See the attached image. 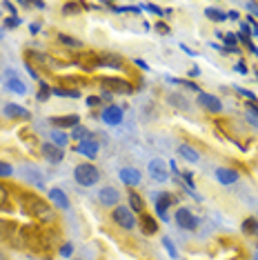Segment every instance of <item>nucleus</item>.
I'll return each mask as SVG.
<instances>
[{"instance_id":"16","label":"nucleus","mask_w":258,"mask_h":260,"mask_svg":"<svg viewBox=\"0 0 258 260\" xmlns=\"http://www.w3.org/2000/svg\"><path fill=\"white\" fill-rule=\"evenodd\" d=\"M49 200L58 207V209H64V211L69 209V198H67V193H64L62 189H58V187L49 189Z\"/></svg>"},{"instance_id":"6","label":"nucleus","mask_w":258,"mask_h":260,"mask_svg":"<svg viewBox=\"0 0 258 260\" xmlns=\"http://www.w3.org/2000/svg\"><path fill=\"white\" fill-rule=\"evenodd\" d=\"M149 176L154 178L156 182H167L169 178V169H167V165L165 160H160V158H154V160L149 162Z\"/></svg>"},{"instance_id":"57","label":"nucleus","mask_w":258,"mask_h":260,"mask_svg":"<svg viewBox=\"0 0 258 260\" xmlns=\"http://www.w3.org/2000/svg\"><path fill=\"white\" fill-rule=\"evenodd\" d=\"M254 260H258V251H256V253H254Z\"/></svg>"},{"instance_id":"12","label":"nucleus","mask_w":258,"mask_h":260,"mask_svg":"<svg viewBox=\"0 0 258 260\" xmlns=\"http://www.w3.org/2000/svg\"><path fill=\"white\" fill-rule=\"evenodd\" d=\"M5 87H7L9 91L18 93V96H25V93H27V85L20 78H16V74L11 72V69L7 72V78H5Z\"/></svg>"},{"instance_id":"24","label":"nucleus","mask_w":258,"mask_h":260,"mask_svg":"<svg viewBox=\"0 0 258 260\" xmlns=\"http://www.w3.org/2000/svg\"><path fill=\"white\" fill-rule=\"evenodd\" d=\"M91 138V132L87 127H83V125H78V127H74V132H72V140H89Z\"/></svg>"},{"instance_id":"43","label":"nucleus","mask_w":258,"mask_h":260,"mask_svg":"<svg viewBox=\"0 0 258 260\" xmlns=\"http://www.w3.org/2000/svg\"><path fill=\"white\" fill-rule=\"evenodd\" d=\"M234 69H236V72H238L240 76H245V74H247V67H245V62H243V60H240V62H238Z\"/></svg>"},{"instance_id":"3","label":"nucleus","mask_w":258,"mask_h":260,"mask_svg":"<svg viewBox=\"0 0 258 260\" xmlns=\"http://www.w3.org/2000/svg\"><path fill=\"white\" fill-rule=\"evenodd\" d=\"M111 218H114V222L118 224V227H122V229H134V224H136L134 211L129 209V207H116Z\"/></svg>"},{"instance_id":"9","label":"nucleus","mask_w":258,"mask_h":260,"mask_svg":"<svg viewBox=\"0 0 258 260\" xmlns=\"http://www.w3.org/2000/svg\"><path fill=\"white\" fill-rule=\"evenodd\" d=\"M5 116L11 118V120H29V118H31V114H29L22 105H16V103L5 105Z\"/></svg>"},{"instance_id":"20","label":"nucleus","mask_w":258,"mask_h":260,"mask_svg":"<svg viewBox=\"0 0 258 260\" xmlns=\"http://www.w3.org/2000/svg\"><path fill=\"white\" fill-rule=\"evenodd\" d=\"M140 227H143V234H147V236H154L158 232V222L154 220L151 216H140Z\"/></svg>"},{"instance_id":"37","label":"nucleus","mask_w":258,"mask_h":260,"mask_svg":"<svg viewBox=\"0 0 258 260\" xmlns=\"http://www.w3.org/2000/svg\"><path fill=\"white\" fill-rule=\"evenodd\" d=\"M236 91L240 93V96L249 98V103H256V93H251V91H247V89H240V87H236Z\"/></svg>"},{"instance_id":"21","label":"nucleus","mask_w":258,"mask_h":260,"mask_svg":"<svg viewBox=\"0 0 258 260\" xmlns=\"http://www.w3.org/2000/svg\"><path fill=\"white\" fill-rule=\"evenodd\" d=\"M178 153L185 158V160H189V162H198V158H201V156H198V151L194 149V147H189V145H180Z\"/></svg>"},{"instance_id":"50","label":"nucleus","mask_w":258,"mask_h":260,"mask_svg":"<svg viewBox=\"0 0 258 260\" xmlns=\"http://www.w3.org/2000/svg\"><path fill=\"white\" fill-rule=\"evenodd\" d=\"M29 31H31V34H38V31H40V25H38V22H34V25H29Z\"/></svg>"},{"instance_id":"23","label":"nucleus","mask_w":258,"mask_h":260,"mask_svg":"<svg viewBox=\"0 0 258 260\" xmlns=\"http://www.w3.org/2000/svg\"><path fill=\"white\" fill-rule=\"evenodd\" d=\"M51 140H54L56 147H60V149H62V147L69 143V136L64 134L62 129H54V132H51Z\"/></svg>"},{"instance_id":"52","label":"nucleus","mask_w":258,"mask_h":260,"mask_svg":"<svg viewBox=\"0 0 258 260\" xmlns=\"http://www.w3.org/2000/svg\"><path fill=\"white\" fill-rule=\"evenodd\" d=\"M103 98H105V100H111V98H114V93L107 91V89H103Z\"/></svg>"},{"instance_id":"56","label":"nucleus","mask_w":258,"mask_h":260,"mask_svg":"<svg viewBox=\"0 0 258 260\" xmlns=\"http://www.w3.org/2000/svg\"><path fill=\"white\" fill-rule=\"evenodd\" d=\"M251 54H254V56H258V47H254V49H251Z\"/></svg>"},{"instance_id":"33","label":"nucleus","mask_w":258,"mask_h":260,"mask_svg":"<svg viewBox=\"0 0 258 260\" xmlns=\"http://www.w3.org/2000/svg\"><path fill=\"white\" fill-rule=\"evenodd\" d=\"M169 103H176V107H183V109H189V103H187L185 98H180L178 93H172L169 96Z\"/></svg>"},{"instance_id":"14","label":"nucleus","mask_w":258,"mask_h":260,"mask_svg":"<svg viewBox=\"0 0 258 260\" xmlns=\"http://www.w3.org/2000/svg\"><path fill=\"white\" fill-rule=\"evenodd\" d=\"M49 122L54 125L56 129H64V127H78L80 125V118L76 114H69V116H54L49 118Z\"/></svg>"},{"instance_id":"10","label":"nucleus","mask_w":258,"mask_h":260,"mask_svg":"<svg viewBox=\"0 0 258 260\" xmlns=\"http://www.w3.org/2000/svg\"><path fill=\"white\" fill-rule=\"evenodd\" d=\"M103 85L107 87V91H111V93H132V85L122 78H105Z\"/></svg>"},{"instance_id":"36","label":"nucleus","mask_w":258,"mask_h":260,"mask_svg":"<svg viewBox=\"0 0 258 260\" xmlns=\"http://www.w3.org/2000/svg\"><path fill=\"white\" fill-rule=\"evenodd\" d=\"M7 198H9V189L0 182V209L5 207V203H7Z\"/></svg>"},{"instance_id":"34","label":"nucleus","mask_w":258,"mask_h":260,"mask_svg":"<svg viewBox=\"0 0 258 260\" xmlns=\"http://www.w3.org/2000/svg\"><path fill=\"white\" fill-rule=\"evenodd\" d=\"M58 40L64 45H69V47H80V40H76V38H69V36H64V34H58Z\"/></svg>"},{"instance_id":"32","label":"nucleus","mask_w":258,"mask_h":260,"mask_svg":"<svg viewBox=\"0 0 258 260\" xmlns=\"http://www.w3.org/2000/svg\"><path fill=\"white\" fill-rule=\"evenodd\" d=\"M163 247H165L167 253H169V256H172V258H178V251H176V247H174L172 238H167V236H165V238H163Z\"/></svg>"},{"instance_id":"53","label":"nucleus","mask_w":258,"mask_h":260,"mask_svg":"<svg viewBox=\"0 0 258 260\" xmlns=\"http://www.w3.org/2000/svg\"><path fill=\"white\" fill-rule=\"evenodd\" d=\"M227 18H230V20H238V11H230V14H227Z\"/></svg>"},{"instance_id":"54","label":"nucleus","mask_w":258,"mask_h":260,"mask_svg":"<svg viewBox=\"0 0 258 260\" xmlns=\"http://www.w3.org/2000/svg\"><path fill=\"white\" fill-rule=\"evenodd\" d=\"M198 74H201V69H198V67H191V72H189V76H191V78H196Z\"/></svg>"},{"instance_id":"26","label":"nucleus","mask_w":258,"mask_h":260,"mask_svg":"<svg viewBox=\"0 0 258 260\" xmlns=\"http://www.w3.org/2000/svg\"><path fill=\"white\" fill-rule=\"evenodd\" d=\"M98 64H103V67H114V69H120L122 67V60H120V58L118 56H103L101 58V62H98Z\"/></svg>"},{"instance_id":"13","label":"nucleus","mask_w":258,"mask_h":260,"mask_svg":"<svg viewBox=\"0 0 258 260\" xmlns=\"http://www.w3.org/2000/svg\"><path fill=\"white\" fill-rule=\"evenodd\" d=\"M40 151H43V156L47 158L49 162H62V158H64V153H62V149L60 147H56L54 143H45L43 147H40Z\"/></svg>"},{"instance_id":"29","label":"nucleus","mask_w":258,"mask_h":260,"mask_svg":"<svg viewBox=\"0 0 258 260\" xmlns=\"http://www.w3.org/2000/svg\"><path fill=\"white\" fill-rule=\"evenodd\" d=\"M218 38L225 40V47H238V43H236V34L222 31V34H218Z\"/></svg>"},{"instance_id":"41","label":"nucleus","mask_w":258,"mask_h":260,"mask_svg":"<svg viewBox=\"0 0 258 260\" xmlns=\"http://www.w3.org/2000/svg\"><path fill=\"white\" fill-rule=\"evenodd\" d=\"M145 9H147V11H154L156 16H165V11H163L160 7H156V5H151V3H149V5H145Z\"/></svg>"},{"instance_id":"31","label":"nucleus","mask_w":258,"mask_h":260,"mask_svg":"<svg viewBox=\"0 0 258 260\" xmlns=\"http://www.w3.org/2000/svg\"><path fill=\"white\" fill-rule=\"evenodd\" d=\"M36 96H38V100H47V98L51 96V87L47 85V82H40V87H38V93H36Z\"/></svg>"},{"instance_id":"17","label":"nucleus","mask_w":258,"mask_h":260,"mask_svg":"<svg viewBox=\"0 0 258 260\" xmlns=\"http://www.w3.org/2000/svg\"><path fill=\"white\" fill-rule=\"evenodd\" d=\"M174 203V198L169 196V193H158V198H156V211H158V216L163 218V220H169L167 218V209H169V205Z\"/></svg>"},{"instance_id":"55","label":"nucleus","mask_w":258,"mask_h":260,"mask_svg":"<svg viewBox=\"0 0 258 260\" xmlns=\"http://www.w3.org/2000/svg\"><path fill=\"white\" fill-rule=\"evenodd\" d=\"M31 7H36V9H45V3H40V0H36V3H31Z\"/></svg>"},{"instance_id":"48","label":"nucleus","mask_w":258,"mask_h":260,"mask_svg":"<svg viewBox=\"0 0 258 260\" xmlns=\"http://www.w3.org/2000/svg\"><path fill=\"white\" fill-rule=\"evenodd\" d=\"M5 9L11 11V16H16V7H14V3H5Z\"/></svg>"},{"instance_id":"8","label":"nucleus","mask_w":258,"mask_h":260,"mask_svg":"<svg viewBox=\"0 0 258 260\" xmlns=\"http://www.w3.org/2000/svg\"><path fill=\"white\" fill-rule=\"evenodd\" d=\"M118 176H120V180L125 182L129 189L140 185V180H143V176H140V171H138L136 167H122V169L118 171Z\"/></svg>"},{"instance_id":"49","label":"nucleus","mask_w":258,"mask_h":260,"mask_svg":"<svg viewBox=\"0 0 258 260\" xmlns=\"http://www.w3.org/2000/svg\"><path fill=\"white\" fill-rule=\"evenodd\" d=\"M0 236H9V232H7V224H5L3 220H0Z\"/></svg>"},{"instance_id":"45","label":"nucleus","mask_w":258,"mask_h":260,"mask_svg":"<svg viewBox=\"0 0 258 260\" xmlns=\"http://www.w3.org/2000/svg\"><path fill=\"white\" fill-rule=\"evenodd\" d=\"M156 29H158V31L163 34V36H167V34H169V27H167V25H163V22H158V25H156Z\"/></svg>"},{"instance_id":"40","label":"nucleus","mask_w":258,"mask_h":260,"mask_svg":"<svg viewBox=\"0 0 258 260\" xmlns=\"http://www.w3.org/2000/svg\"><path fill=\"white\" fill-rule=\"evenodd\" d=\"M247 25L251 27V36H258V22L254 20V16H249L247 18Z\"/></svg>"},{"instance_id":"51","label":"nucleus","mask_w":258,"mask_h":260,"mask_svg":"<svg viewBox=\"0 0 258 260\" xmlns=\"http://www.w3.org/2000/svg\"><path fill=\"white\" fill-rule=\"evenodd\" d=\"M134 62H136V64H138V67H140V69H145V72H147V69H149V64H147V62H145V60H134Z\"/></svg>"},{"instance_id":"7","label":"nucleus","mask_w":258,"mask_h":260,"mask_svg":"<svg viewBox=\"0 0 258 260\" xmlns=\"http://www.w3.org/2000/svg\"><path fill=\"white\" fill-rule=\"evenodd\" d=\"M198 105H201V107H205L207 111H212V114H220V111H222L220 98L212 96V93H205V91L198 93Z\"/></svg>"},{"instance_id":"1","label":"nucleus","mask_w":258,"mask_h":260,"mask_svg":"<svg viewBox=\"0 0 258 260\" xmlns=\"http://www.w3.org/2000/svg\"><path fill=\"white\" fill-rule=\"evenodd\" d=\"M22 207H25L27 214H31L34 218H38L40 222H51L56 218L54 209L49 207V203H45L40 196H34V193H25V196L20 198Z\"/></svg>"},{"instance_id":"39","label":"nucleus","mask_w":258,"mask_h":260,"mask_svg":"<svg viewBox=\"0 0 258 260\" xmlns=\"http://www.w3.org/2000/svg\"><path fill=\"white\" fill-rule=\"evenodd\" d=\"M20 25V18H16V16H11V18L5 20V27H9V29H14V27H18Z\"/></svg>"},{"instance_id":"25","label":"nucleus","mask_w":258,"mask_h":260,"mask_svg":"<svg viewBox=\"0 0 258 260\" xmlns=\"http://www.w3.org/2000/svg\"><path fill=\"white\" fill-rule=\"evenodd\" d=\"M205 16H207L212 22H222V20H227V14H222L220 9H216V7H209V9H205Z\"/></svg>"},{"instance_id":"18","label":"nucleus","mask_w":258,"mask_h":260,"mask_svg":"<svg viewBox=\"0 0 258 260\" xmlns=\"http://www.w3.org/2000/svg\"><path fill=\"white\" fill-rule=\"evenodd\" d=\"M76 153H83V156H87V158H96V153H98V143H96L93 138L83 140V143L76 145Z\"/></svg>"},{"instance_id":"5","label":"nucleus","mask_w":258,"mask_h":260,"mask_svg":"<svg viewBox=\"0 0 258 260\" xmlns=\"http://www.w3.org/2000/svg\"><path fill=\"white\" fill-rule=\"evenodd\" d=\"M101 118H103L105 125H109V127L120 125L122 122V107H118V105H107V107L103 109Z\"/></svg>"},{"instance_id":"22","label":"nucleus","mask_w":258,"mask_h":260,"mask_svg":"<svg viewBox=\"0 0 258 260\" xmlns=\"http://www.w3.org/2000/svg\"><path fill=\"white\" fill-rule=\"evenodd\" d=\"M240 229H243L245 236H254V234H258V220L256 218H245L243 224H240Z\"/></svg>"},{"instance_id":"38","label":"nucleus","mask_w":258,"mask_h":260,"mask_svg":"<svg viewBox=\"0 0 258 260\" xmlns=\"http://www.w3.org/2000/svg\"><path fill=\"white\" fill-rule=\"evenodd\" d=\"M72 251H74V247H72V245H69V242H64V245L60 247V256H62V258L72 256Z\"/></svg>"},{"instance_id":"28","label":"nucleus","mask_w":258,"mask_h":260,"mask_svg":"<svg viewBox=\"0 0 258 260\" xmlns=\"http://www.w3.org/2000/svg\"><path fill=\"white\" fill-rule=\"evenodd\" d=\"M245 116H247V120L251 122V125L258 127V107H256V103H249L247 105V111H245Z\"/></svg>"},{"instance_id":"47","label":"nucleus","mask_w":258,"mask_h":260,"mask_svg":"<svg viewBox=\"0 0 258 260\" xmlns=\"http://www.w3.org/2000/svg\"><path fill=\"white\" fill-rule=\"evenodd\" d=\"M180 49H183L187 56H196V51H194V49H189V47H187V45H180Z\"/></svg>"},{"instance_id":"30","label":"nucleus","mask_w":258,"mask_h":260,"mask_svg":"<svg viewBox=\"0 0 258 260\" xmlns=\"http://www.w3.org/2000/svg\"><path fill=\"white\" fill-rule=\"evenodd\" d=\"M80 11V5L78 3H64L62 5V14L64 16H74V14H78Z\"/></svg>"},{"instance_id":"42","label":"nucleus","mask_w":258,"mask_h":260,"mask_svg":"<svg viewBox=\"0 0 258 260\" xmlns=\"http://www.w3.org/2000/svg\"><path fill=\"white\" fill-rule=\"evenodd\" d=\"M98 105H101V98H98V96H89V98H87V107H98Z\"/></svg>"},{"instance_id":"44","label":"nucleus","mask_w":258,"mask_h":260,"mask_svg":"<svg viewBox=\"0 0 258 260\" xmlns=\"http://www.w3.org/2000/svg\"><path fill=\"white\" fill-rule=\"evenodd\" d=\"M25 67H27V72H29V74H31V78H36V80H38V72H36V69H34V64H29V62H25Z\"/></svg>"},{"instance_id":"2","label":"nucleus","mask_w":258,"mask_h":260,"mask_svg":"<svg viewBox=\"0 0 258 260\" xmlns=\"http://www.w3.org/2000/svg\"><path fill=\"white\" fill-rule=\"evenodd\" d=\"M74 178H76V182H78L80 187H91V185H96L98 182L101 174H98V169L93 167L91 162H83V165H76Z\"/></svg>"},{"instance_id":"46","label":"nucleus","mask_w":258,"mask_h":260,"mask_svg":"<svg viewBox=\"0 0 258 260\" xmlns=\"http://www.w3.org/2000/svg\"><path fill=\"white\" fill-rule=\"evenodd\" d=\"M247 9L251 11V14H256V16H258V3H247Z\"/></svg>"},{"instance_id":"27","label":"nucleus","mask_w":258,"mask_h":260,"mask_svg":"<svg viewBox=\"0 0 258 260\" xmlns=\"http://www.w3.org/2000/svg\"><path fill=\"white\" fill-rule=\"evenodd\" d=\"M54 96H62V98H78L80 91L78 89H60V87H51Z\"/></svg>"},{"instance_id":"4","label":"nucleus","mask_w":258,"mask_h":260,"mask_svg":"<svg viewBox=\"0 0 258 260\" xmlns=\"http://www.w3.org/2000/svg\"><path fill=\"white\" fill-rule=\"evenodd\" d=\"M176 222H178L180 229H187V232H194V229L198 227V218L194 216L189 209H185V207H180V209L176 211Z\"/></svg>"},{"instance_id":"19","label":"nucleus","mask_w":258,"mask_h":260,"mask_svg":"<svg viewBox=\"0 0 258 260\" xmlns=\"http://www.w3.org/2000/svg\"><path fill=\"white\" fill-rule=\"evenodd\" d=\"M129 209L134 211V214H143L145 211V200L140 198V193H136V191H132V189H129Z\"/></svg>"},{"instance_id":"11","label":"nucleus","mask_w":258,"mask_h":260,"mask_svg":"<svg viewBox=\"0 0 258 260\" xmlns=\"http://www.w3.org/2000/svg\"><path fill=\"white\" fill-rule=\"evenodd\" d=\"M98 200H101L105 207H116L120 200V193H118V189H114V187H103L101 191H98Z\"/></svg>"},{"instance_id":"15","label":"nucleus","mask_w":258,"mask_h":260,"mask_svg":"<svg viewBox=\"0 0 258 260\" xmlns=\"http://www.w3.org/2000/svg\"><path fill=\"white\" fill-rule=\"evenodd\" d=\"M216 178H218L220 185H234L238 180V171L230 167H218L216 169Z\"/></svg>"},{"instance_id":"35","label":"nucleus","mask_w":258,"mask_h":260,"mask_svg":"<svg viewBox=\"0 0 258 260\" xmlns=\"http://www.w3.org/2000/svg\"><path fill=\"white\" fill-rule=\"evenodd\" d=\"M11 174H14V169H11V165H7V162H3V160H0V178H9Z\"/></svg>"}]
</instances>
